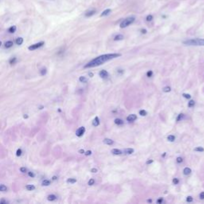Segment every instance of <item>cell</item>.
I'll list each match as a JSON object with an SVG mask.
<instances>
[{
    "mask_svg": "<svg viewBox=\"0 0 204 204\" xmlns=\"http://www.w3.org/2000/svg\"><path fill=\"white\" fill-rule=\"evenodd\" d=\"M121 54H104V55H100L99 57L94 58L93 60H92L91 62H89L88 64H86L84 68H92V67H96V66L100 65L102 64H104L105 62H108V61L113 59L116 58L120 57Z\"/></svg>",
    "mask_w": 204,
    "mask_h": 204,
    "instance_id": "obj_1",
    "label": "cell"
},
{
    "mask_svg": "<svg viewBox=\"0 0 204 204\" xmlns=\"http://www.w3.org/2000/svg\"><path fill=\"white\" fill-rule=\"evenodd\" d=\"M183 44L188 45H204V39L202 38H195L189 39L183 42Z\"/></svg>",
    "mask_w": 204,
    "mask_h": 204,
    "instance_id": "obj_2",
    "label": "cell"
},
{
    "mask_svg": "<svg viewBox=\"0 0 204 204\" xmlns=\"http://www.w3.org/2000/svg\"><path fill=\"white\" fill-rule=\"evenodd\" d=\"M135 21V18L134 17H129V18H127L126 19H124L123 22H122L120 25V28H125L127 27H129L130 24H132Z\"/></svg>",
    "mask_w": 204,
    "mask_h": 204,
    "instance_id": "obj_3",
    "label": "cell"
},
{
    "mask_svg": "<svg viewBox=\"0 0 204 204\" xmlns=\"http://www.w3.org/2000/svg\"><path fill=\"white\" fill-rule=\"evenodd\" d=\"M43 45H44V42H40L38 43H35L32 45H30V46H29L28 49H29V50H35L40 47H42Z\"/></svg>",
    "mask_w": 204,
    "mask_h": 204,
    "instance_id": "obj_4",
    "label": "cell"
},
{
    "mask_svg": "<svg viewBox=\"0 0 204 204\" xmlns=\"http://www.w3.org/2000/svg\"><path fill=\"white\" fill-rule=\"evenodd\" d=\"M85 127H80L79 129L76 130V136L81 137V136H83V134L85 133Z\"/></svg>",
    "mask_w": 204,
    "mask_h": 204,
    "instance_id": "obj_5",
    "label": "cell"
},
{
    "mask_svg": "<svg viewBox=\"0 0 204 204\" xmlns=\"http://www.w3.org/2000/svg\"><path fill=\"white\" fill-rule=\"evenodd\" d=\"M99 75L101 78H108V76H109V73L108 72H107L106 70H101L100 72L99 73Z\"/></svg>",
    "mask_w": 204,
    "mask_h": 204,
    "instance_id": "obj_6",
    "label": "cell"
},
{
    "mask_svg": "<svg viewBox=\"0 0 204 204\" xmlns=\"http://www.w3.org/2000/svg\"><path fill=\"white\" fill-rule=\"evenodd\" d=\"M137 119V116H136V115H135V114H131V115H129V116L127 117V120L128 121H134V120H136Z\"/></svg>",
    "mask_w": 204,
    "mask_h": 204,
    "instance_id": "obj_7",
    "label": "cell"
},
{
    "mask_svg": "<svg viewBox=\"0 0 204 204\" xmlns=\"http://www.w3.org/2000/svg\"><path fill=\"white\" fill-rule=\"evenodd\" d=\"M95 13H96L95 10H89V11H88L85 13V16L86 17H91V16H93Z\"/></svg>",
    "mask_w": 204,
    "mask_h": 204,
    "instance_id": "obj_8",
    "label": "cell"
},
{
    "mask_svg": "<svg viewBox=\"0 0 204 204\" xmlns=\"http://www.w3.org/2000/svg\"><path fill=\"white\" fill-rule=\"evenodd\" d=\"M111 152L113 153V155H116V156H120V155L122 154V151L120 150H119V149H116V148L113 149L111 151Z\"/></svg>",
    "mask_w": 204,
    "mask_h": 204,
    "instance_id": "obj_9",
    "label": "cell"
},
{
    "mask_svg": "<svg viewBox=\"0 0 204 204\" xmlns=\"http://www.w3.org/2000/svg\"><path fill=\"white\" fill-rule=\"evenodd\" d=\"M100 124V120H99V118L97 116H96L94 120H93V125L94 127H96V126H98Z\"/></svg>",
    "mask_w": 204,
    "mask_h": 204,
    "instance_id": "obj_10",
    "label": "cell"
},
{
    "mask_svg": "<svg viewBox=\"0 0 204 204\" xmlns=\"http://www.w3.org/2000/svg\"><path fill=\"white\" fill-rule=\"evenodd\" d=\"M104 142V144H108V145H112V144H113V140H112L111 139H108V138H106L103 140Z\"/></svg>",
    "mask_w": 204,
    "mask_h": 204,
    "instance_id": "obj_11",
    "label": "cell"
},
{
    "mask_svg": "<svg viewBox=\"0 0 204 204\" xmlns=\"http://www.w3.org/2000/svg\"><path fill=\"white\" fill-rule=\"evenodd\" d=\"M191 173V169L189 167H185L184 169H183V174H184L185 175H190Z\"/></svg>",
    "mask_w": 204,
    "mask_h": 204,
    "instance_id": "obj_12",
    "label": "cell"
},
{
    "mask_svg": "<svg viewBox=\"0 0 204 204\" xmlns=\"http://www.w3.org/2000/svg\"><path fill=\"white\" fill-rule=\"evenodd\" d=\"M110 13H111V10H110V9H107V10H105V11H104L103 12H102V14H101L100 16H101V17L107 16V15H109Z\"/></svg>",
    "mask_w": 204,
    "mask_h": 204,
    "instance_id": "obj_13",
    "label": "cell"
},
{
    "mask_svg": "<svg viewBox=\"0 0 204 204\" xmlns=\"http://www.w3.org/2000/svg\"><path fill=\"white\" fill-rule=\"evenodd\" d=\"M124 153L127 155H131L132 154V153L134 152V149H132V148H125L124 149Z\"/></svg>",
    "mask_w": 204,
    "mask_h": 204,
    "instance_id": "obj_14",
    "label": "cell"
},
{
    "mask_svg": "<svg viewBox=\"0 0 204 204\" xmlns=\"http://www.w3.org/2000/svg\"><path fill=\"white\" fill-rule=\"evenodd\" d=\"M47 199L49 201H54V200L57 199V196H56L55 195H49L47 197Z\"/></svg>",
    "mask_w": 204,
    "mask_h": 204,
    "instance_id": "obj_15",
    "label": "cell"
},
{
    "mask_svg": "<svg viewBox=\"0 0 204 204\" xmlns=\"http://www.w3.org/2000/svg\"><path fill=\"white\" fill-rule=\"evenodd\" d=\"M14 45L12 41H7V42L5 43V47L6 48H11L12 45Z\"/></svg>",
    "mask_w": 204,
    "mask_h": 204,
    "instance_id": "obj_16",
    "label": "cell"
},
{
    "mask_svg": "<svg viewBox=\"0 0 204 204\" xmlns=\"http://www.w3.org/2000/svg\"><path fill=\"white\" fill-rule=\"evenodd\" d=\"M16 29H17V27H15V26H13V27H11L8 29V32L11 33V34H13V33H14L15 31H16Z\"/></svg>",
    "mask_w": 204,
    "mask_h": 204,
    "instance_id": "obj_17",
    "label": "cell"
},
{
    "mask_svg": "<svg viewBox=\"0 0 204 204\" xmlns=\"http://www.w3.org/2000/svg\"><path fill=\"white\" fill-rule=\"evenodd\" d=\"M115 124H117V125H122V124H124V121L122 120L121 119H118V118H117V119L115 120Z\"/></svg>",
    "mask_w": 204,
    "mask_h": 204,
    "instance_id": "obj_18",
    "label": "cell"
},
{
    "mask_svg": "<svg viewBox=\"0 0 204 204\" xmlns=\"http://www.w3.org/2000/svg\"><path fill=\"white\" fill-rule=\"evenodd\" d=\"M23 43V38H18L16 39V44L20 45H22Z\"/></svg>",
    "mask_w": 204,
    "mask_h": 204,
    "instance_id": "obj_19",
    "label": "cell"
},
{
    "mask_svg": "<svg viewBox=\"0 0 204 204\" xmlns=\"http://www.w3.org/2000/svg\"><path fill=\"white\" fill-rule=\"evenodd\" d=\"M167 140H168V141H170V142H173L175 140V136H173V135H169L167 136Z\"/></svg>",
    "mask_w": 204,
    "mask_h": 204,
    "instance_id": "obj_20",
    "label": "cell"
},
{
    "mask_svg": "<svg viewBox=\"0 0 204 204\" xmlns=\"http://www.w3.org/2000/svg\"><path fill=\"white\" fill-rule=\"evenodd\" d=\"M124 38V36L122 34H118V35H116V36L114 38V40L115 41H120V40H122Z\"/></svg>",
    "mask_w": 204,
    "mask_h": 204,
    "instance_id": "obj_21",
    "label": "cell"
},
{
    "mask_svg": "<svg viewBox=\"0 0 204 204\" xmlns=\"http://www.w3.org/2000/svg\"><path fill=\"white\" fill-rule=\"evenodd\" d=\"M35 189V187L32 184H29V185H27V190L28 191H33Z\"/></svg>",
    "mask_w": 204,
    "mask_h": 204,
    "instance_id": "obj_22",
    "label": "cell"
},
{
    "mask_svg": "<svg viewBox=\"0 0 204 204\" xmlns=\"http://www.w3.org/2000/svg\"><path fill=\"white\" fill-rule=\"evenodd\" d=\"M42 186H49L50 184V181L49 180H45L42 181Z\"/></svg>",
    "mask_w": 204,
    "mask_h": 204,
    "instance_id": "obj_23",
    "label": "cell"
},
{
    "mask_svg": "<svg viewBox=\"0 0 204 204\" xmlns=\"http://www.w3.org/2000/svg\"><path fill=\"white\" fill-rule=\"evenodd\" d=\"M194 151H200V152H202L204 151V148L202 147H195V149H194Z\"/></svg>",
    "mask_w": 204,
    "mask_h": 204,
    "instance_id": "obj_24",
    "label": "cell"
},
{
    "mask_svg": "<svg viewBox=\"0 0 204 204\" xmlns=\"http://www.w3.org/2000/svg\"><path fill=\"white\" fill-rule=\"evenodd\" d=\"M79 81H81V82H82V83H85V82H87V79H86L85 76H81L79 78Z\"/></svg>",
    "mask_w": 204,
    "mask_h": 204,
    "instance_id": "obj_25",
    "label": "cell"
},
{
    "mask_svg": "<svg viewBox=\"0 0 204 204\" xmlns=\"http://www.w3.org/2000/svg\"><path fill=\"white\" fill-rule=\"evenodd\" d=\"M7 190V187L5 185H3V184L0 185V191H6Z\"/></svg>",
    "mask_w": 204,
    "mask_h": 204,
    "instance_id": "obj_26",
    "label": "cell"
},
{
    "mask_svg": "<svg viewBox=\"0 0 204 204\" xmlns=\"http://www.w3.org/2000/svg\"><path fill=\"white\" fill-rule=\"evenodd\" d=\"M76 182V178H68L67 180V183H75Z\"/></svg>",
    "mask_w": 204,
    "mask_h": 204,
    "instance_id": "obj_27",
    "label": "cell"
},
{
    "mask_svg": "<svg viewBox=\"0 0 204 204\" xmlns=\"http://www.w3.org/2000/svg\"><path fill=\"white\" fill-rule=\"evenodd\" d=\"M163 91H164V93H169V92L171 91V87H169V86H166V87L163 89Z\"/></svg>",
    "mask_w": 204,
    "mask_h": 204,
    "instance_id": "obj_28",
    "label": "cell"
},
{
    "mask_svg": "<svg viewBox=\"0 0 204 204\" xmlns=\"http://www.w3.org/2000/svg\"><path fill=\"white\" fill-rule=\"evenodd\" d=\"M193 106H195V101L191 100L188 102V107H189V108H192Z\"/></svg>",
    "mask_w": 204,
    "mask_h": 204,
    "instance_id": "obj_29",
    "label": "cell"
},
{
    "mask_svg": "<svg viewBox=\"0 0 204 204\" xmlns=\"http://www.w3.org/2000/svg\"><path fill=\"white\" fill-rule=\"evenodd\" d=\"M139 113H140V115L142 116H147V112H146L145 110H144V109L140 110Z\"/></svg>",
    "mask_w": 204,
    "mask_h": 204,
    "instance_id": "obj_30",
    "label": "cell"
},
{
    "mask_svg": "<svg viewBox=\"0 0 204 204\" xmlns=\"http://www.w3.org/2000/svg\"><path fill=\"white\" fill-rule=\"evenodd\" d=\"M183 116H184V115H183V113H180V115H178L177 116V118H176V121H180L183 118Z\"/></svg>",
    "mask_w": 204,
    "mask_h": 204,
    "instance_id": "obj_31",
    "label": "cell"
},
{
    "mask_svg": "<svg viewBox=\"0 0 204 204\" xmlns=\"http://www.w3.org/2000/svg\"><path fill=\"white\" fill-rule=\"evenodd\" d=\"M16 61H17V58H11V60H10V64L11 65H14V64H15V62H16Z\"/></svg>",
    "mask_w": 204,
    "mask_h": 204,
    "instance_id": "obj_32",
    "label": "cell"
},
{
    "mask_svg": "<svg viewBox=\"0 0 204 204\" xmlns=\"http://www.w3.org/2000/svg\"><path fill=\"white\" fill-rule=\"evenodd\" d=\"M94 183H95V180H93V178H90L89 181L88 182V184H89V186H93V185L94 184Z\"/></svg>",
    "mask_w": 204,
    "mask_h": 204,
    "instance_id": "obj_33",
    "label": "cell"
},
{
    "mask_svg": "<svg viewBox=\"0 0 204 204\" xmlns=\"http://www.w3.org/2000/svg\"><path fill=\"white\" fill-rule=\"evenodd\" d=\"M183 96L186 99H191V96L190 94H187V93H183Z\"/></svg>",
    "mask_w": 204,
    "mask_h": 204,
    "instance_id": "obj_34",
    "label": "cell"
},
{
    "mask_svg": "<svg viewBox=\"0 0 204 204\" xmlns=\"http://www.w3.org/2000/svg\"><path fill=\"white\" fill-rule=\"evenodd\" d=\"M172 183H174L175 185H177L178 183H180V180H178V178H173V180H172Z\"/></svg>",
    "mask_w": 204,
    "mask_h": 204,
    "instance_id": "obj_35",
    "label": "cell"
},
{
    "mask_svg": "<svg viewBox=\"0 0 204 204\" xmlns=\"http://www.w3.org/2000/svg\"><path fill=\"white\" fill-rule=\"evenodd\" d=\"M152 75H153L152 70H149V71H147V76H148V78H151Z\"/></svg>",
    "mask_w": 204,
    "mask_h": 204,
    "instance_id": "obj_36",
    "label": "cell"
},
{
    "mask_svg": "<svg viewBox=\"0 0 204 204\" xmlns=\"http://www.w3.org/2000/svg\"><path fill=\"white\" fill-rule=\"evenodd\" d=\"M40 73H41V75H45V73H46V69H42L40 71Z\"/></svg>",
    "mask_w": 204,
    "mask_h": 204,
    "instance_id": "obj_37",
    "label": "cell"
},
{
    "mask_svg": "<svg viewBox=\"0 0 204 204\" xmlns=\"http://www.w3.org/2000/svg\"><path fill=\"white\" fill-rule=\"evenodd\" d=\"M22 149H18V150H17V152H16V156H20L22 155Z\"/></svg>",
    "mask_w": 204,
    "mask_h": 204,
    "instance_id": "obj_38",
    "label": "cell"
},
{
    "mask_svg": "<svg viewBox=\"0 0 204 204\" xmlns=\"http://www.w3.org/2000/svg\"><path fill=\"white\" fill-rule=\"evenodd\" d=\"M183 158L182 157H177V159H176V162L178 163V164H180V163L183 162Z\"/></svg>",
    "mask_w": 204,
    "mask_h": 204,
    "instance_id": "obj_39",
    "label": "cell"
},
{
    "mask_svg": "<svg viewBox=\"0 0 204 204\" xmlns=\"http://www.w3.org/2000/svg\"><path fill=\"white\" fill-rule=\"evenodd\" d=\"M193 201V198L191 197V196H188V197H187V202H191Z\"/></svg>",
    "mask_w": 204,
    "mask_h": 204,
    "instance_id": "obj_40",
    "label": "cell"
},
{
    "mask_svg": "<svg viewBox=\"0 0 204 204\" xmlns=\"http://www.w3.org/2000/svg\"><path fill=\"white\" fill-rule=\"evenodd\" d=\"M20 171L22 172V173H25V172H27V168H26V167H22L20 168Z\"/></svg>",
    "mask_w": 204,
    "mask_h": 204,
    "instance_id": "obj_41",
    "label": "cell"
},
{
    "mask_svg": "<svg viewBox=\"0 0 204 204\" xmlns=\"http://www.w3.org/2000/svg\"><path fill=\"white\" fill-rule=\"evenodd\" d=\"M152 18H153L152 15H148V16L147 17V22H150V21H151V20H152Z\"/></svg>",
    "mask_w": 204,
    "mask_h": 204,
    "instance_id": "obj_42",
    "label": "cell"
},
{
    "mask_svg": "<svg viewBox=\"0 0 204 204\" xmlns=\"http://www.w3.org/2000/svg\"><path fill=\"white\" fill-rule=\"evenodd\" d=\"M28 175H29L30 177H34V175H35L32 171H29L28 172Z\"/></svg>",
    "mask_w": 204,
    "mask_h": 204,
    "instance_id": "obj_43",
    "label": "cell"
},
{
    "mask_svg": "<svg viewBox=\"0 0 204 204\" xmlns=\"http://www.w3.org/2000/svg\"><path fill=\"white\" fill-rule=\"evenodd\" d=\"M199 197L201 199H204V191L203 192H201L200 193V195H199Z\"/></svg>",
    "mask_w": 204,
    "mask_h": 204,
    "instance_id": "obj_44",
    "label": "cell"
},
{
    "mask_svg": "<svg viewBox=\"0 0 204 204\" xmlns=\"http://www.w3.org/2000/svg\"><path fill=\"white\" fill-rule=\"evenodd\" d=\"M85 154L86 156H90V155L92 154V151H91L90 150H89V151H87L86 152H85Z\"/></svg>",
    "mask_w": 204,
    "mask_h": 204,
    "instance_id": "obj_45",
    "label": "cell"
},
{
    "mask_svg": "<svg viewBox=\"0 0 204 204\" xmlns=\"http://www.w3.org/2000/svg\"><path fill=\"white\" fill-rule=\"evenodd\" d=\"M91 172L96 173V172H97V169H96V168H92V169H91Z\"/></svg>",
    "mask_w": 204,
    "mask_h": 204,
    "instance_id": "obj_46",
    "label": "cell"
},
{
    "mask_svg": "<svg viewBox=\"0 0 204 204\" xmlns=\"http://www.w3.org/2000/svg\"><path fill=\"white\" fill-rule=\"evenodd\" d=\"M151 163H153V160H147V161L146 162V164H151Z\"/></svg>",
    "mask_w": 204,
    "mask_h": 204,
    "instance_id": "obj_47",
    "label": "cell"
},
{
    "mask_svg": "<svg viewBox=\"0 0 204 204\" xmlns=\"http://www.w3.org/2000/svg\"><path fill=\"white\" fill-rule=\"evenodd\" d=\"M78 152L80 153V154H84V153H85V151H84L83 149H80V150L78 151Z\"/></svg>",
    "mask_w": 204,
    "mask_h": 204,
    "instance_id": "obj_48",
    "label": "cell"
},
{
    "mask_svg": "<svg viewBox=\"0 0 204 204\" xmlns=\"http://www.w3.org/2000/svg\"><path fill=\"white\" fill-rule=\"evenodd\" d=\"M163 202V198H159V199L157 200V202L158 203H161Z\"/></svg>",
    "mask_w": 204,
    "mask_h": 204,
    "instance_id": "obj_49",
    "label": "cell"
},
{
    "mask_svg": "<svg viewBox=\"0 0 204 204\" xmlns=\"http://www.w3.org/2000/svg\"><path fill=\"white\" fill-rule=\"evenodd\" d=\"M141 33L142 34H146L147 33V30H141Z\"/></svg>",
    "mask_w": 204,
    "mask_h": 204,
    "instance_id": "obj_50",
    "label": "cell"
},
{
    "mask_svg": "<svg viewBox=\"0 0 204 204\" xmlns=\"http://www.w3.org/2000/svg\"><path fill=\"white\" fill-rule=\"evenodd\" d=\"M23 117H24V119H27L28 117H29V116H28L27 114H25V115L23 116Z\"/></svg>",
    "mask_w": 204,
    "mask_h": 204,
    "instance_id": "obj_51",
    "label": "cell"
},
{
    "mask_svg": "<svg viewBox=\"0 0 204 204\" xmlns=\"http://www.w3.org/2000/svg\"><path fill=\"white\" fill-rule=\"evenodd\" d=\"M89 76H90V78H93V73H91V72H90V73H89Z\"/></svg>",
    "mask_w": 204,
    "mask_h": 204,
    "instance_id": "obj_52",
    "label": "cell"
},
{
    "mask_svg": "<svg viewBox=\"0 0 204 204\" xmlns=\"http://www.w3.org/2000/svg\"><path fill=\"white\" fill-rule=\"evenodd\" d=\"M0 203H7V201H5V200H1V201H0Z\"/></svg>",
    "mask_w": 204,
    "mask_h": 204,
    "instance_id": "obj_53",
    "label": "cell"
},
{
    "mask_svg": "<svg viewBox=\"0 0 204 204\" xmlns=\"http://www.w3.org/2000/svg\"><path fill=\"white\" fill-rule=\"evenodd\" d=\"M57 178H58L57 176H54V177H53V180H57Z\"/></svg>",
    "mask_w": 204,
    "mask_h": 204,
    "instance_id": "obj_54",
    "label": "cell"
},
{
    "mask_svg": "<svg viewBox=\"0 0 204 204\" xmlns=\"http://www.w3.org/2000/svg\"><path fill=\"white\" fill-rule=\"evenodd\" d=\"M147 202H152V200H151V199H147Z\"/></svg>",
    "mask_w": 204,
    "mask_h": 204,
    "instance_id": "obj_55",
    "label": "cell"
},
{
    "mask_svg": "<svg viewBox=\"0 0 204 204\" xmlns=\"http://www.w3.org/2000/svg\"><path fill=\"white\" fill-rule=\"evenodd\" d=\"M165 156H166V153H164V155H162V156H164V157Z\"/></svg>",
    "mask_w": 204,
    "mask_h": 204,
    "instance_id": "obj_56",
    "label": "cell"
},
{
    "mask_svg": "<svg viewBox=\"0 0 204 204\" xmlns=\"http://www.w3.org/2000/svg\"><path fill=\"white\" fill-rule=\"evenodd\" d=\"M1 45H2V42H1V41H0V46H1Z\"/></svg>",
    "mask_w": 204,
    "mask_h": 204,
    "instance_id": "obj_57",
    "label": "cell"
}]
</instances>
